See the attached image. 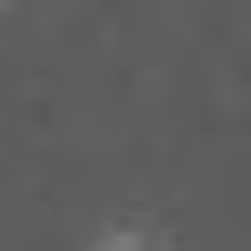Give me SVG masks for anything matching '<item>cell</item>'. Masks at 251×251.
<instances>
[{"label":"cell","mask_w":251,"mask_h":251,"mask_svg":"<svg viewBox=\"0 0 251 251\" xmlns=\"http://www.w3.org/2000/svg\"><path fill=\"white\" fill-rule=\"evenodd\" d=\"M92 251H168V243L143 234V226H109V234H92Z\"/></svg>","instance_id":"1"}]
</instances>
